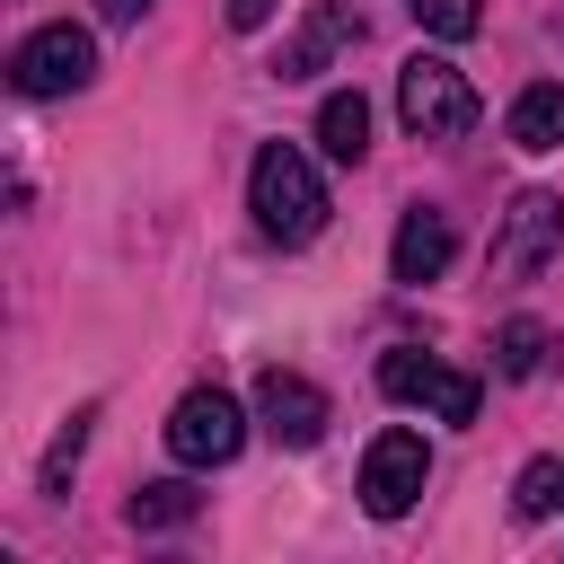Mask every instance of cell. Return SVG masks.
Returning a JSON list of instances; mask_svg holds the SVG:
<instances>
[{
	"label": "cell",
	"mask_w": 564,
	"mask_h": 564,
	"mask_svg": "<svg viewBox=\"0 0 564 564\" xmlns=\"http://www.w3.org/2000/svg\"><path fill=\"white\" fill-rule=\"evenodd\" d=\"M238 441H247L238 397H220V388H185L176 397V414H167V458L176 467H229Z\"/></svg>",
	"instance_id": "obj_5"
},
{
	"label": "cell",
	"mask_w": 564,
	"mask_h": 564,
	"mask_svg": "<svg viewBox=\"0 0 564 564\" xmlns=\"http://www.w3.org/2000/svg\"><path fill=\"white\" fill-rule=\"evenodd\" d=\"M176 520H194V485H141L132 494V529H176Z\"/></svg>",
	"instance_id": "obj_15"
},
{
	"label": "cell",
	"mask_w": 564,
	"mask_h": 564,
	"mask_svg": "<svg viewBox=\"0 0 564 564\" xmlns=\"http://www.w3.org/2000/svg\"><path fill=\"white\" fill-rule=\"evenodd\" d=\"M458 256V229H449V212H432V203H414L405 220H397V247H388V273L397 282H441V264Z\"/></svg>",
	"instance_id": "obj_10"
},
{
	"label": "cell",
	"mask_w": 564,
	"mask_h": 564,
	"mask_svg": "<svg viewBox=\"0 0 564 564\" xmlns=\"http://www.w3.org/2000/svg\"><path fill=\"white\" fill-rule=\"evenodd\" d=\"M511 511L520 520H555L564 511V458H529L520 485H511Z\"/></svg>",
	"instance_id": "obj_14"
},
{
	"label": "cell",
	"mask_w": 564,
	"mask_h": 564,
	"mask_svg": "<svg viewBox=\"0 0 564 564\" xmlns=\"http://www.w3.org/2000/svg\"><path fill=\"white\" fill-rule=\"evenodd\" d=\"M423 476H432L423 432H379V441L361 449V511H370V520H405V511L423 502Z\"/></svg>",
	"instance_id": "obj_6"
},
{
	"label": "cell",
	"mask_w": 564,
	"mask_h": 564,
	"mask_svg": "<svg viewBox=\"0 0 564 564\" xmlns=\"http://www.w3.org/2000/svg\"><path fill=\"white\" fill-rule=\"evenodd\" d=\"M317 150H326L335 167H352V159L370 150V106H361V88H335V97L317 106Z\"/></svg>",
	"instance_id": "obj_12"
},
{
	"label": "cell",
	"mask_w": 564,
	"mask_h": 564,
	"mask_svg": "<svg viewBox=\"0 0 564 564\" xmlns=\"http://www.w3.org/2000/svg\"><path fill=\"white\" fill-rule=\"evenodd\" d=\"M397 115H405V132H414V141H458V132L476 123V88H467V70H458V62L414 53V62L397 70Z\"/></svg>",
	"instance_id": "obj_2"
},
{
	"label": "cell",
	"mask_w": 564,
	"mask_h": 564,
	"mask_svg": "<svg viewBox=\"0 0 564 564\" xmlns=\"http://www.w3.org/2000/svg\"><path fill=\"white\" fill-rule=\"evenodd\" d=\"M414 26L458 44V35H476V26H485V0H414Z\"/></svg>",
	"instance_id": "obj_16"
},
{
	"label": "cell",
	"mask_w": 564,
	"mask_h": 564,
	"mask_svg": "<svg viewBox=\"0 0 564 564\" xmlns=\"http://www.w3.org/2000/svg\"><path fill=\"white\" fill-rule=\"evenodd\" d=\"M273 9H282V0H229V26H238V35H256Z\"/></svg>",
	"instance_id": "obj_18"
},
{
	"label": "cell",
	"mask_w": 564,
	"mask_h": 564,
	"mask_svg": "<svg viewBox=\"0 0 564 564\" xmlns=\"http://www.w3.org/2000/svg\"><path fill=\"white\" fill-rule=\"evenodd\" d=\"M9 79H18V97H70V88H88L97 79V35L88 26H35L18 53H9Z\"/></svg>",
	"instance_id": "obj_3"
},
{
	"label": "cell",
	"mask_w": 564,
	"mask_h": 564,
	"mask_svg": "<svg viewBox=\"0 0 564 564\" xmlns=\"http://www.w3.org/2000/svg\"><path fill=\"white\" fill-rule=\"evenodd\" d=\"M555 361V326H538V317H511L502 335H494V370L502 379H538Z\"/></svg>",
	"instance_id": "obj_13"
},
{
	"label": "cell",
	"mask_w": 564,
	"mask_h": 564,
	"mask_svg": "<svg viewBox=\"0 0 564 564\" xmlns=\"http://www.w3.org/2000/svg\"><path fill=\"white\" fill-rule=\"evenodd\" d=\"M141 9H159V0H97V18H106V26H141Z\"/></svg>",
	"instance_id": "obj_19"
},
{
	"label": "cell",
	"mask_w": 564,
	"mask_h": 564,
	"mask_svg": "<svg viewBox=\"0 0 564 564\" xmlns=\"http://www.w3.org/2000/svg\"><path fill=\"white\" fill-rule=\"evenodd\" d=\"M555 247H564V203H555L546 185L511 194V212H502V238H494V273H502V282H529V273H538Z\"/></svg>",
	"instance_id": "obj_7"
},
{
	"label": "cell",
	"mask_w": 564,
	"mask_h": 564,
	"mask_svg": "<svg viewBox=\"0 0 564 564\" xmlns=\"http://www.w3.org/2000/svg\"><path fill=\"white\" fill-rule=\"evenodd\" d=\"M247 212H256V229H264L273 247H308V238L326 229V185H317L308 150L264 141L256 167H247Z\"/></svg>",
	"instance_id": "obj_1"
},
{
	"label": "cell",
	"mask_w": 564,
	"mask_h": 564,
	"mask_svg": "<svg viewBox=\"0 0 564 564\" xmlns=\"http://www.w3.org/2000/svg\"><path fill=\"white\" fill-rule=\"evenodd\" d=\"M256 423L282 441V449H308L326 432V388H308L300 370H264L256 379Z\"/></svg>",
	"instance_id": "obj_8"
},
{
	"label": "cell",
	"mask_w": 564,
	"mask_h": 564,
	"mask_svg": "<svg viewBox=\"0 0 564 564\" xmlns=\"http://www.w3.org/2000/svg\"><path fill=\"white\" fill-rule=\"evenodd\" d=\"M352 35H361V9H352V0H317V9L300 18V35L282 44V62H273V70H282V79H308V70H326Z\"/></svg>",
	"instance_id": "obj_9"
},
{
	"label": "cell",
	"mask_w": 564,
	"mask_h": 564,
	"mask_svg": "<svg viewBox=\"0 0 564 564\" xmlns=\"http://www.w3.org/2000/svg\"><path fill=\"white\" fill-rule=\"evenodd\" d=\"M511 141L520 150H564V79H529L511 97Z\"/></svg>",
	"instance_id": "obj_11"
},
{
	"label": "cell",
	"mask_w": 564,
	"mask_h": 564,
	"mask_svg": "<svg viewBox=\"0 0 564 564\" xmlns=\"http://www.w3.org/2000/svg\"><path fill=\"white\" fill-rule=\"evenodd\" d=\"M379 388H388L397 405H432L441 423H476V405H485V388H476L467 370H449V361H432V352H414V344L379 352Z\"/></svg>",
	"instance_id": "obj_4"
},
{
	"label": "cell",
	"mask_w": 564,
	"mask_h": 564,
	"mask_svg": "<svg viewBox=\"0 0 564 564\" xmlns=\"http://www.w3.org/2000/svg\"><path fill=\"white\" fill-rule=\"evenodd\" d=\"M79 449H88V405H79V414L53 432V449H44V494H62V476L79 467Z\"/></svg>",
	"instance_id": "obj_17"
}]
</instances>
